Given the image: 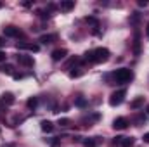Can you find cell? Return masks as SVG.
<instances>
[{"label": "cell", "mask_w": 149, "mask_h": 147, "mask_svg": "<svg viewBox=\"0 0 149 147\" xmlns=\"http://www.w3.org/2000/svg\"><path fill=\"white\" fill-rule=\"evenodd\" d=\"M109 50L108 49H104V47H99V49H94V50H90V52H87L85 54V59L88 61V62H94V64H99V62H106L108 59H109Z\"/></svg>", "instance_id": "cell-1"}, {"label": "cell", "mask_w": 149, "mask_h": 147, "mask_svg": "<svg viewBox=\"0 0 149 147\" xmlns=\"http://www.w3.org/2000/svg\"><path fill=\"white\" fill-rule=\"evenodd\" d=\"M113 78H114L116 83H127V81L132 80V71L127 69V68H120L113 73Z\"/></svg>", "instance_id": "cell-2"}, {"label": "cell", "mask_w": 149, "mask_h": 147, "mask_svg": "<svg viewBox=\"0 0 149 147\" xmlns=\"http://www.w3.org/2000/svg\"><path fill=\"white\" fill-rule=\"evenodd\" d=\"M125 95H127L125 88H120V90L113 92L111 97H109V104H111L113 107H114V106H120V104H121V102L125 101Z\"/></svg>", "instance_id": "cell-3"}, {"label": "cell", "mask_w": 149, "mask_h": 147, "mask_svg": "<svg viewBox=\"0 0 149 147\" xmlns=\"http://www.w3.org/2000/svg\"><path fill=\"white\" fill-rule=\"evenodd\" d=\"M3 35H5V37H10V38H16V37L21 35V30L16 28V26H5V28H3Z\"/></svg>", "instance_id": "cell-4"}, {"label": "cell", "mask_w": 149, "mask_h": 147, "mask_svg": "<svg viewBox=\"0 0 149 147\" xmlns=\"http://www.w3.org/2000/svg\"><path fill=\"white\" fill-rule=\"evenodd\" d=\"M17 62H19L21 66L31 68V66H33V57H31V55H23V54H19V55H17Z\"/></svg>", "instance_id": "cell-5"}, {"label": "cell", "mask_w": 149, "mask_h": 147, "mask_svg": "<svg viewBox=\"0 0 149 147\" xmlns=\"http://www.w3.org/2000/svg\"><path fill=\"white\" fill-rule=\"evenodd\" d=\"M127 126H128V119L127 118H116L113 121V128L114 130H125Z\"/></svg>", "instance_id": "cell-6"}, {"label": "cell", "mask_w": 149, "mask_h": 147, "mask_svg": "<svg viewBox=\"0 0 149 147\" xmlns=\"http://www.w3.org/2000/svg\"><path fill=\"white\" fill-rule=\"evenodd\" d=\"M14 94H10V92H5V94H2V97H0V104H3V106H10V104H14Z\"/></svg>", "instance_id": "cell-7"}, {"label": "cell", "mask_w": 149, "mask_h": 147, "mask_svg": "<svg viewBox=\"0 0 149 147\" xmlns=\"http://www.w3.org/2000/svg\"><path fill=\"white\" fill-rule=\"evenodd\" d=\"M50 55H52V61H61V59H64L68 55V50L66 49H56Z\"/></svg>", "instance_id": "cell-8"}, {"label": "cell", "mask_w": 149, "mask_h": 147, "mask_svg": "<svg viewBox=\"0 0 149 147\" xmlns=\"http://www.w3.org/2000/svg\"><path fill=\"white\" fill-rule=\"evenodd\" d=\"M16 47L17 49H28L31 52H38L40 50V45H37V43H17Z\"/></svg>", "instance_id": "cell-9"}, {"label": "cell", "mask_w": 149, "mask_h": 147, "mask_svg": "<svg viewBox=\"0 0 149 147\" xmlns=\"http://www.w3.org/2000/svg\"><path fill=\"white\" fill-rule=\"evenodd\" d=\"M101 142V137H92V139H85L83 146L85 147H97V144Z\"/></svg>", "instance_id": "cell-10"}, {"label": "cell", "mask_w": 149, "mask_h": 147, "mask_svg": "<svg viewBox=\"0 0 149 147\" xmlns=\"http://www.w3.org/2000/svg\"><path fill=\"white\" fill-rule=\"evenodd\" d=\"M73 7H74V2H73V0H64V2H61V3H59V9H61V10H64V12L71 10Z\"/></svg>", "instance_id": "cell-11"}, {"label": "cell", "mask_w": 149, "mask_h": 147, "mask_svg": "<svg viewBox=\"0 0 149 147\" xmlns=\"http://www.w3.org/2000/svg\"><path fill=\"white\" fill-rule=\"evenodd\" d=\"M40 125H42V130H43L45 133H50V132L54 130V125H52L50 121H47V119H43V121H42Z\"/></svg>", "instance_id": "cell-12"}, {"label": "cell", "mask_w": 149, "mask_h": 147, "mask_svg": "<svg viewBox=\"0 0 149 147\" xmlns=\"http://www.w3.org/2000/svg\"><path fill=\"white\" fill-rule=\"evenodd\" d=\"M120 147H134V139L132 137H121Z\"/></svg>", "instance_id": "cell-13"}, {"label": "cell", "mask_w": 149, "mask_h": 147, "mask_svg": "<svg viewBox=\"0 0 149 147\" xmlns=\"http://www.w3.org/2000/svg\"><path fill=\"white\" fill-rule=\"evenodd\" d=\"M142 104H144V97H137V99H134V101L130 102V107H132V109H139Z\"/></svg>", "instance_id": "cell-14"}, {"label": "cell", "mask_w": 149, "mask_h": 147, "mask_svg": "<svg viewBox=\"0 0 149 147\" xmlns=\"http://www.w3.org/2000/svg\"><path fill=\"white\" fill-rule=\"evenodd\" d=\"M26 106H28L30 109H35V107L38 106V97H30L28 102H26Z\"/></svg>", "instance_id": "cell-15"}, {"label": "cell", "mask_w": 149, "mask_h": 147, "mask_svg": "<svg viewBox=\"0 0 149 147\" xmlns=\"http://www.w3.org/2000/svg\"><path fill=\"white\" fill-rule=\"evenodd\" d=\"M54 40H56V35H43V37H40L42 43H52Z\"/></svg>", "instance_id": "cell-16"}, {"label": "cell", "mask_w": 149, "mask_h": 147, "mask_svg": "<svg viewBox=\"0 0 149 147\" xmlns=\"http://www.w3.org/2000/svg\"><path fill=\"white\" fill-rule=\"evenodd\" d=\"M12 69H14V68H12V64H3V66L0 68V71H2V73H7V74H14Z\"/></svg>", "instance_id": "cell-17"}, {"label": "cell", "mask_w": 149, "mask_h": 147, "mask_svg": "<svg viewBox=\"0 0 149 147\" xmlns=\"http://www.w3.org/2000/svg\"><path fill=\"white\" fill-rule=\"evenodd\" d=\"M74 104H76V106H78V107H85V106H87V101H85V99H83V97H78V99H76V102H74Z\"/></svg>", "instance_id": "cell-18"}, {"label": "cell", "mask_w": 149, "mask_h": 147, "mask_svg": "<svg viewBox=\"0 0 149 147\" xmlns=\"http://www.w3.org/2000/svg\"><path fill=\"white\" fill-rule=\"evenodd\" d=\"M57 125H61V126H70V125H71V121H70L68 118H63V119H59V121H57Z\"/></svg>", "instance_id": "cell-19"}, {"label": "cell", "mask_w": 149, "mask_h": 147, "mask_svg": "<svg viewBox=\"0 0 149 147\" xmlns=\"http://www.w3.org/2000/svg\"><path fill=\"white\" fill-rule=\"evenodd\" d=\"M120 142H121V137H114V140H113V146H114V147H120Z\"/></svg>", "instance_id": "cell-20"}, {"label": "cell", "mask_w": 149, "mask_h": 147, "mask_svg": "<svg viewBox=\"0 0 149 147\" xmlns=\"http://www.w3.org/2000/svg\"><path fill=\"white\" fill-rule=\"evenodd\" d=\"M5 59H7V54L5 52H0V62H5Z\"/></svg>", "instance_id": "cell-21"}, {"label": "cell", "mask_w": 149, "mask_h": 147, "mask_svg": "<svg viewBox=\"0 0 149 147\" xmlns=\"http://www.w3.org/2000/svg\"><path fill=\"white\" fill-rule=\"evenodd\" d=\"M148 3H149L148 0H139V5H141V7H146Z\"/></svg>", "instance_id": "cell-22"}, {"label": "cell", "mask_w": 149, "mask_h": 147, "mask_svg": "<svg viewBox=\"0 0 149 147\" xmlns=\"http://www.w3.org/2000/svg\"><path fill=\"white\" fill-rule=\"evenodd\" d=\"M142 140H144V142H146V144H149V133H146V135H144V137H142Z\"/></svg>", "instance_id": "cell-23"}, {"label": "cell", "mask_w": 149, "mask_h": 147, "mask_svg": "<svg viewBox=\"0 0 149 147\" xmlns=\"http://www.w3.org/2000/svg\"><path fill=\"white\" fill-rule=\"evenodd\" d=\"M5 45V42H3V38H0V47H3Z\"/></svg>", "instance_id": "cell-24"}, {"label": "cell", "mask_w": 149, "mask_h": 147, "mask_svg": "<svg viewBox=\"0 0 149 147\" xmlns=\"http://www.w3.org/2000/svg\"><path fill=\"white\" fill-rule=\"evenodd\" d=\"M146 33H148V37H149V23H148V30H146Z\"/></svg>", "instance_id": "cell-25"}, {"label": "cell", "mask_w": 149, "mask_h": 147, "mask_svg": "<svg viewBox=\"0 0 149 147\" xmlns=\"http://www.w3.org/2000/svg\"><path fill=\"white\" fill-rule=\"evenodd\" d=\"M146 112H148V114H149V106H148V107H146Z\"/></svg>", "instance_id": "cell-26"}, {"label": "cell", "mask_w": 149, "mask_h": 147, "mask_svg": "<svg viewBox=\"0 0 149 147\" xmlns=\"http://www.w3.org/2000/svg\"><path fill=\"white\" fill-rule=\"evenodd\" d=\"M2 5H3V3H2V2H0V9H2Z\"/></svg>", "instance_id": "cell-27"}]
</instances>
